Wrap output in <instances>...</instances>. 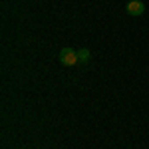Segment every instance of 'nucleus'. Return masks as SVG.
I'll use <instances>...</instances> for the list:
<instances>
[{
	"label": "nucleus",
	"mask_w": 149,
	"mask_h": 149,
	"mask_svg": "<svg viewBox=\"0 0 149 149\" xmlns=\"http://www.w3.org/2000/svg\"><path fill=\"white\" fill-rule=\"evenodd\" d=\"M78 60H80L81 64H86V62L90 60V52H88V50H80V52H78Z\"/></svg>",
	"instance_id": "3"
},
{
	"label": "nucleus",
	"mask_w": 149,
	"mask_h": 149,
	"mask_svg": "<svg viewBox=\"0 0 149 149\" xmlns=\"http://www.w3.org/2000/svg\"><path fill=\"white\" fill-rule=\"evenodd\" d=\"M125 12L129 16H141V14L145 12V4H143L141 0H131V2H127Z\"/></svg>",
	"instance_id": "2"
},
{
	"label": "nucleus",
	"mask_w": 149,
	"mask_h": 149,
	"mask_svg": "<svg viewBox=\"0 0 149 149\" xmlns=\"http://www.w3.org/2000/svg\"><path fill=\"white\" fill-rule=\"evenodd\" d=\"M60 62L64 66H76L80 60H78V52L74 48H62L60 50Z\"/></svg>",
	"instance_id": "1"
}]
</instances>
